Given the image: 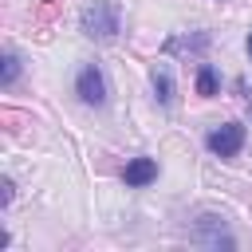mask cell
<instances>
[{"label":"cell","mask_w":252,"mask_h":252,"mask_svg":"<svg viewBox=\"0 0 252 252\" xmlns=\"http://www.w3.org/2000/svg\"><path fill=\"white\" fill-rule=\"evenodd\" d=\"M197 94H201V98H213V94H217V71H213L209 63L197 67Z\"/></svg>","instance_id":"cell-7"},{"label":"cell","mask_w":252,"mask_h":252,"mask_svg":"<svg viewBox=\"0 0 252 252\" xmlns=\"http://www.w3.org/2000/svg\"><path fill=\"white\" fill-rule=\"evenodd\" d=\"M248 55H252V32H248Z\"/></svg>","instance_id":"cell-10"},{"label":"cell","mask_w":252,"mask_h":252,"mask_svg":"<svg viewBox=\"0 0 252 252\" xmlns=\"http://www.w3.org/2000/svg\"><path fill=\"white\" fill-rule=\"evenodd\" d=\"M248 106H252V98H248Z\"/></svg>","instance_id":"cell-11"},{"label":"cell","mask_w":252,"mask_h":252,"mask_svg":"<svg viewBox=\"0 0 252 252\" xmlns=\"http://www.w3.org/2000/svg\"><path fill=\"white\" fill-rule=\"evenodd\" d=\"M154 91H158V102H161V106L173 102V79H169L165 67H154Z\"/></svg>","instance_id":"cell-6"},{"label":"cell","mask_w":252,"mask_h":252,"mask_svg":"<svg viewBox=\"0 0 252 252\" xmlns=\"http://www.w3.org/2000/svg\"><path fill=\"white\" fill-rule=\"evenodd\" d=\"M122 177H126V185H150V181L158 177V161H154V158H134Z\"/></svg>","instance_id":"cell-5"},{"label":"cell","mask_w":252,"mask_h":252,"mask_svg":"<svg viewBox=\"0 0 252 252\" xmlns=\"http://www.w3.org/2000/svg\"><path fill=\"white\" fill-rule=\"evenodd\" d=\"M193 244H205V248H232V236H228V228H224V220L220 217H201L197 220V232H193Z\"/></svg>","instance_id":"cell-4"},{"label":"cell","mask_w":252,"mask_h":252,"mask_svg":"<svg viewBox=\"0 0 252 252\" xmlns=\"http://www.w3.org/2000/svg\"><path fill=\"white\" fill-rule=\"evenodd\" d=\"M240 146H244V126H240V122H224V126H217V130L209 134V150H213L217 158H236Z\"/></svg>","instance_id":"cell-3"},{"label":"cell","mask_w":252,"mask_h":252,"mask_svg":"<svg viewBox=\"0 0 252 252\" xmlns=\"http://www.w3.org/2000/svg\"><path fill=\"white\" fill-rule=\"evenodd\" d=\"M12 189H16V185H12V181H8V177H4V181H0V201H4V205H8V201H12Z\"/></svg>","instance_id":"cell-9"},{"label":"cell","mask_w":252,"mask_h":252,"mask_svg":"<svg viewBox=\"0 0 252 252\" xmlns=\"http://www.w3.org/2000/svg\"><path fill=\"white\" fill-rule=\"evenodd\" d=\"M16 75H20V59H16L12 51H4V71H0V83H4V87H12V83H16Z\"/></svg>","instance_id":"cell-8"},{"label":"cell","mask_w":252,"mask_h":252,"mask_svg":"<svg viewBox=\"0 0 252 252\" xmlns=\"http://www.w3.org/2000/svg\"><path fill=\"white\" fill-rule=\"evenodd\" d=\"M79 24H83V32H87L91 39H114V35H118V8H114L110 0H91V4L83 8Z\"/></svg>","instance_id":"cell-1"},{"label":"cell","mask_w":252,"mask_h":252,"mask_svg":"<svg viewBox=\"0 0 252 252\" xmlns=\"http://www.w3.org/2000/svg\"><path fill=\"white\" fill-rule=\"evenodd\" d=\"M75 91H79V98H83L87 106H102V102H106V79H102V71H98L94 63H87V67L79 71V79H75Z\"/></svg>","instance_id":"cell-2"}]
</instances>
